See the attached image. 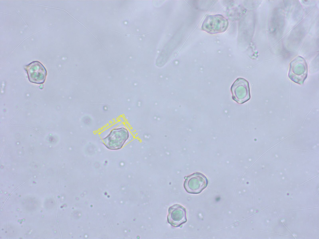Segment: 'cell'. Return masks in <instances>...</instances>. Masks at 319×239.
<instances>
[{"mask_svg": "<svg viewBox=\"0 0 319 239\" xmlns=\"http://www.w3.org/2000/svg\"><path fill=\"white\" fill-rule=\"evenodd\" d=\"M129 137L128 130L123 127L112 130L103 140L104 145L108 149L116 150L121 149Z\"/></svg>", "mask_w": 319, "mask_h": 239, "instance_id": "1", "label": "cell"}, {"mask_svg": "<svg viewBox=\"0 0 319 239\" xmlns=\"http://www.w3.org/2000/svg\"><path fill=\"white\" fill-rule=\"evenodd\" d=\"M207 183L206 177L203 174L197 172L186 177L184 183V187L187 192L197 194L206 187Z\"/></svg>", "mask_w": 319, "mask_h": 239, "instance_id": "2", "label": "cell"}, {"mask_svg": "<svg viewBox=\"0 0 319 239\" xmlns=\"http://www.w3.org/2000/svg\"><path fill=\"white\" fill-rule=\"evenodd\" d=\"M227 20L221 15H210L207 17L202 25L203 29L210 33L222 32L227 28Z\"/></svg>", "mask_w": 319, "mask_h": 239, "instance_id": "3", "label": "cell"}, {"mask_svg": "<svg viewBox=\"0 0 319 239\" xmlns=\"http://www.w3.org/2000/svg\"><path fill=\"white\" fill-rule=\"evenodd\" d=\"M233 99L238 103H242L250 98L248 82L243 78H238L231 87Z\"/></svg>", "mask_w": 319, "mask_h": 239, "instance_id": "4", "label": "cell"}, {"mask_svg": "<svg viewBox=\"0 0 319 239\" xmlns=\"http://www.w3.org/2000/svg\"><path fill=\"white\" fill-rule=\"evenodd\" d=\"M29 81L38 84L43 83L47 75V71L43 65L37 61H34L25 67Z\"/></svg>", "mask_w": 319, "mask_h": 239, "instance_id": "5", "label": "cell"}, {"mask_svg": "<svg viewBox=\"0 0 319 239\" xmlns=\"http://www.w3.org/2000/svg\"><path fill=\"white\" fill-rule=\"evenodd\" d=\"M167 221L173 227L180 226L187 221L186 209L178 204L170 206L168 209Z\"/></svg>", "mask_w": 319, "mask_h": 239, "instance_id": "6", "label": "cell"}]
</instances>
